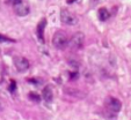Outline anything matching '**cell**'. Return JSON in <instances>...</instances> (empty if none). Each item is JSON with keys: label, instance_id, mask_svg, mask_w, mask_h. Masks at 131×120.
Listing matches in <instances>:
<instances>
[{"label": "cell", "instance_id": "1", "mask_svg": "<svg viewBox=\"0 0 131 120\" xmlns=\"http://www.w3.org/2000/svg\"><path fill=\"white\" fill-rule=\"evenodd\" d=\"M52 45L58 50H63L69 45V38L64 31H56L52 37Z\"/></svg>", "mask_w": 131, "mask_h": 120}, {"label": "cell", "instance_id": "2", "mask_svg": "<svg viewBox=\"0 0 131 120\" xmlns=\"http://www.w3.org/2000/svg\"><path fill=\"white\" fill-rule=\"evenodd\" d=\"M60 21L63 24L66 25H75L78 23V17L67 9L60 10Z\"/></svg>", "mask_w": 131, "mask_h": 120}, {"label": "cell", "instance_id": "3", "mask_svg": "<svg viewBox=\"0 0 131 120\" xmlns=\"http://www.w3.org/2000/svg\"><path fill=\"white\" fill-rule=\"evenodd\" d=\"M85 42V36L82 32H77L72 36L71 41L69 42V45L72 50H79L82 47Z\"/></svg>", "mask_w": 131, "mask_h": 120}, {"label": "cell", "instance_id": "4", "mask_svg": "<svg viewBox=\"0 0 131 120\" xmlns=\"http://www.w3.org/2000/svg\"><path fill=\"white\" fill-rule=\"evenodd\" d=\"M14 66L19 72L23 73L29 68V61L25 57H15L14 58Z\"/></svg>", "mask_w": 131, "mask_h": 120}, {"label": "cell", "instance_id": "5", "mask_svg": "<svg viewBox=\"0 0 131 120\" xmlns=\"http://www.w3.org/2000/svg\"><path fill=\"white\" fill-rule=\"evenodd\" d=\"M106 104H107V108H108L111 112H114V113H118L119 111H121V109H122L121 102H119L117 98H115V97H108L107 98Z\"/></svg>", "mask_w": 131, "mask_h": 120}, {"label": "cell", "instance_id": "6", "mask_svg": "<svg viewBox=\"0 0 131 120\" xmlns=\"http://www.w3.org/2000/svg\"><path fill=\"white\" fill-rule=\"evenodd\" d=\"M13 8H14L15 14L19 15V16H26V15L29 14V6L23 1L17 3L16 5L13 6Z\"/></svg>", "mask_w": 131, "mask_h": 120}, {"label": "cell", "instance_id": "7", "mask_svg": "<svg viewBox=\"0 0 131 120\" xmlns=\"http://www.w3.org/2000/svg\"><path fill=\"white\" fill-rule=\"evenodd\" d=\"M47 27V20L45 19H42L38 22L37 24V28H36V35H37V38L40 39L41 43H44V29Z\"/></svg>", "mask_w": 131, "mask_h": 120}, {"label": "cell", "instance_id": "8", "mask_svg": "<svg viewBox=\"0 0 131 120\" xmlns=\"http://www.w3.org/2000/svg\"><path fill=\"white\" fill-rule=\"evenodd\" d=\"M42 97L45 102H51L53 99V91L50 86H47L42 90Z\"/></svg>", "mask_w": 131, "mask_h": 120}, {"label": "cell", "instance_id": "9", "mask_svg": "<svg viewBox=\"0 0 131 120\" xmlns=\"http://www.w3.org/2000/svg\"><path fill=\"white\" fill-rule=\"evenodd\" d=\"M97 16H99V19L101 20V21H107V20L109 19V16H110V13H109V10L107 9V8L103 7L97 10Z\"/></svg>", "mask_w": 131, "mask_h": 120}, {"label": "cell", "instance_id": "10", "mask_svg": "<svg viewBox=\"0 0 131 120\" xmlns=\"http://www.w3.org/2000/svg\"><path fill=\"white\" fill-rule=\"evenodd\" d=\"M29 98L31 99L32 102H35V103H40V101H41V97L37 94H35V92H30L29 94Z\"/></svg>", "mask_w": 131, "mask_h": 120}, {"label": "cell", "instance_id": "11", "mask_svg": "<svg viewBox=\"0 0 131 120\" xmlns=\"http://www.w3.org/2000/svg\"><path fill=\"white\" fill-rule=\"evenodd\" d=\"M99 3H100V0H91V4H89V6H91V7H96Z\"/></svg>", "mask_w": 131, "mask_h": 120}]
</instances>
